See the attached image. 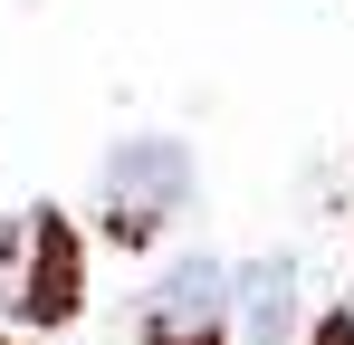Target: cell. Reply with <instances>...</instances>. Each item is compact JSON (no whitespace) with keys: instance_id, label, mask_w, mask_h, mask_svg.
Segmentation results:
<instances>
[{"instance_id":"obj_1","label":"cell","mask_w":354,"mask_h":345,"mask_svg":"<svg viewBox=\"0 0 354 345\" xmlns=\"http://www.w3.org/2000/svg\"><path fill=\"white\" fill-rule=\"evenodd\" d=\"M192 211V144L182 134H124L96 172V230L115 249H144Z\"/></svg>"},{"instance_id":"obj_2","label":"cell","mask_w":354,"mask_h":345,"mask_svg":"<svg viewBox=\"0 0 354 345\" xmlns=\"http://www.w3.org/2000/svg\"><path fill=\"white\" fill-rule=\"evenodd\" d=\"M77 297H86V249L58 202H29L19 221H0V307L19 326H67Z\"/></svg>"},{"instance_id":"obj_3","label":"cell","mask_w":354,"mask_h":345,"mask_svg":"<svg viewBox=\"0 0 354 345\" xmlns=\"http://www.w3.org/2000/svg\"><path fill=\"white\" fill-rule=\"evenodd\" d=\"M134 345H230V269L211 249H182L134 307Z\"/></svg>"},{"instance_id":"obj_4","label":"cell","mask_w":354,"mask_h":345,"mask_svg":"<svg viewBox=\"0 0 354 345\" xmlns=\"http://www.w3.org/2000/svg\"><path fill=\"white\" fill-rule=\"evenodd\" d=\"M297 259H239V278H230V326H239V345H288L297 336Z\"/></svg>"},{"instance_id":"obj_5","label":"cell","mask_w":354,"mask_h":345,"mask_svg":"<svg viewBox=\"0 0 354 345\" xmlns=\"http://www.w3.org/2000/svg\"><path fill=\"white\" fill-rule=\"evenodd\" d=\"M306 345H354V307H326V317H316V336Z\"/></svg>"},{"instance_id":"obj_6","label":"cell","mask_w":354,"mask_h":345,"mask_svg":"<svg viewBox=\"0 0 354 345\" xmlns=\"http://www.w3.org/2000/svg\"><path fill=\"white\" fill-rule=\"evenodd\" d=\"M0 345H10V336H0Z\"/></svg>"}]
</instances>
